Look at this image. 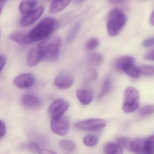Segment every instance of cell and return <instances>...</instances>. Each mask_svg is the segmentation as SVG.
Returning <instances> with one entry per match:
<instances>
[{
	"label": "cell",
	"instance_id": "6da1fadb",
	"mask_svg": "<svg viewBox=\"0 0 154 154\" xmlns=\"http://www.w3.org/2000/svg\"><path fill=\"white\" fill-rule=\"evenodd\" d=\"M59 27L58 22L56 19L51 17L44 18L29 33V37L33 42L44 39Z\"/></svg>",
	"mask_w": 154,
	"mask_h": 154
},
{
	"label": "cell",
	"instance_id": "7a4b0ae2",
	"mask_svg": "<svg viewBox=\"0 0 154 154\" xmlns=\"http://www.w3.org/2000/svg\"><path fill=\"white\" fill-rule=\"evenodd\" d=\"M61 38L53 36L47 38L39 43L37 47L42 53L43 60L54 61L57 59L61 46Z\"/></svg>",
	"mask_w": 154,
	"mask_h": 154
},
{
	"label": "cell",
	"instance_id": "3957f363",
	"mask_svg": "<svg viewBox=\"0 0 154 154\" xmlns=\"http://www.w3.org/2000/svg\"><path fill=\"white\" fill-rule=\"evenodd\" d=\"M126 16L120 9L116 8L110 11L108 18L107 30L111 37L116 36L125 26Z\"/></svg>",
	"mask_w": 154,
	"mask_h": 154
},
{
	"label": "cell",
	"instance_id": "277c9868",
	"mask_svg": "<svg viewBox=\"0 0 154 154\" xmlns=\"http://www.w3.org/2000/svg\"><path fill=\"white\" fill-rule=\"evenodd\" d=\"M113 66L118 71H123L131 77L137 78L140 76L138 67L135 65V60L131 56L118 58L114 61Z\"/></svg>",
	"mask_w": 154,
	"mask_h": 154
},
{
	"label": "cell",
	"instance_id": "5b68a950",
	"mask_svg": "<svg viewBox=\"0 0 154 154\" xmlns=\"http://www.w3.org/2000/svg\"><path fill=\"white\" fill-rule=\"evenodd\" d=\"M139 94L137 90L132 86L126 89L124 93L123 111L126 113H132L135 111L139 106Z\"/></svg>",
	"mask_w": 154,
	"mask_h": 154
},
{
	"label": "cell",
	"instance_id": "8992f818",
	"mask_svg": "<svg viewBox=\"0 0 154 154\" xmlns=\"http://www.w3.org/2000/svg\"><path fill=\"white\" fill-rule=\"evenodd\" d=\"M106 126V122L103 119L92 118L83 120L77 123L75 127L85 131H97L100 130Z\"/></svg>",
	"mask_w": 154,
	"mask_h": 154
},
{
	"label": "cell",
	"instance_id": "52a82bcc",
	"mask_svg": "<svg viewBox=\"0 0 154 154\" xmlns=\"http://www.w3.org/2000/svg\"><path fill=\"white\" fill-rule=\"evenodd\" d=\"M51 127L53 133L57 135H66L69 130V121L67 118L63 116L57 118H52Z\"/></svg>",
	"mask_w": 154,
	"mask_h": 154
},
{
	"label": "cell",
	"instance_id": "ba28073f",
	"mask_svg": "<svg viewBox=\"0 0 154 154\" xmlns=\"http://www.w3.org/2000/svg\"><path fill=\"white\" fill-rule=\"evenodd\" d=\"M69 107V104L66 100L57 99L50 106L49 113L52 118L61 117L67 111Z\"/></svg>",
	"mask_w": 154,
	"mask_h": 154
},
{
	"label": "cell",
	"instance_id": "9c48e42d",
	"mask_svg": "<svg viewBox=\"0 0 154 154\" xmlns=\"http://www.w3.org/2000/svg\"><path fill=\"white\" fill-rule=\"evenodd\" d=\"M35 78L31 73H25L20 74L13 80L14 85L20 89L31 87L35 83Z\"/></svg>",
	"mask_w": 154,
	"mask_h": 154
},
{
	"label": "cell",
	"instance_id": "30bf717a",
	"mask_svg": "<svg viewBox=\"0 0 154 154\" xmlns=\"http://www.w3.org/2000/svg\"><path fill=\"white\" fill-rule=\"evenodd\" d=\"M44 10V7L40 6L26 14L21 20L20 25L22 27H26L34 23L42 15Z\"/></svg>",
	"mask_w": 154,
	"mask_h": 154
},
{
	"label": "cell",
	"instance_id": "8fae6325",
	"mask_svg": "<svg viewBox=\"0 0 154 154\" xmlns=\"http://www.w3.org/2000/svg\"><path fill=\"white\" fill-rule=\"evenodd\" d=\"M42 60L43 58L42 53L38 47L32 49L27 55V64L31 68L37 66Z\"/></svg>",
	"mask_w": 154,
	"mask_h": 154
},
{
	"label": "cell",
	"instance_id": "7c38bea8",
	"mask_svg": "<svg viewBox=\"0 0 154 154\" xmlns=\"http://www.w3.org/2000/svg\"><path fill=\"white\" fill-rule=\"evenodd\" d=\"M74 83L73 78L70 75L62 74L55 78L54 84L58 89L61 90L69 88Z\"/></svg>",
	"mask_w": 154,
	"mask_h": 154
},
{
	"label": "cell",
	"instance_id": "4fadbf2b",
	"mask_svg": "<svg viewBox=\"0 0 154 154\" xmlns=\"http://www.w3.org/2000/svg\"><path fill=\"white\" fill-rule=\"evenodd\" d=\"M21 103L23 106L29 109L38 108L40 106V100L33 95H25L21 98Z\"/></svg>",
	"mask_w": 154,
	"mask_h": 154
},
{
	"label": "cell",
	"instance_id": "5bb4252c",
	"mask_svg": "<svg viewBox=\"0 0 154 154\" xmlns=\"http://www.w3.org/2000/svg\"><path fill=\"white\" fill-rule=\"evenodd\" d=\"M10 39L21 44H29L33 42L29 37V33L25 31L14 32L11 33Z\"/></svg>",
	"mask_w": 154,
	"mask_h": 154
},
{
	"label": "cell",
	"instance_id": "9a60e30c",
	"mask_svg": "<svg viewBox=\"0 0 154 154\" xmlns=\"http://www.w3.org/2000/svg\"><path fill=\"white\" fill-rule=\"evenodd\" d=\"M76 95L79 101L83 105H89L93 99V94L89 90H77Z\"/></svg>",
	"mask_w": 154,
	"mask_h": 154
},
{
	"label": "cell",
	"instance_id": "2e32d148",
	"mask_svg": "<svg viewBox=\"0 0 154 154\" xmlns=\"http://www.w3.org/2000/svg\"><path fill=\"white\" fill-rule=\"evenodd\" d=\"M146 139L136 138L131 140L129 147L130 151L135 153H143L144 146Z\"/></svg>",
	"mask_w": 154,
	"mask_h": 154
},
{
	"label": "cell",
	"instance_id": "e0dca14e",
	"mask_svg": "<svg viewBox=\"0 0 154 154\" xmlns=\"http://www.w3.org/2000/svg\"><path fill=\"white\" fill-rule=\"evenodd\" d=\"M71 1L72 0H55L51 5L50 11L51 13H57L65 9Z\"/></svg>",
	"mask_w": 154,
	"mask_h": 154
},
{
	"label": "cell",
	"instance_id": "ac0fdd59",
	"mask_svg": "<svg viewBox=\"0 0 154 154\" xmlns=\"http://www.w3.org/2000/svg\"><path fill=\"white\" fill-rule=\"evenodd\" d=\"M37 3V0H26L22 2L19 6L20 12L24 15L29 13L35 10Z\"/></svg>",
	"mask_w": 154,
	"mask_h": 154
},
{
	"label": "cell",
	"instance_id": "d6986e66",
	"mask_svg": "<svg viewBox=\"0 0 154 154\" xmlns=\"http://www.w3.org/2000/svg\"><path fill=\"white\" fill-rule=\"evenodd\" d=\"M103 61V57L99 53H92L87 57V64L91 68L99 67L102 64Z\"/></svg>",
	"mask_w": 154,
	"mask_h": 154
},
{
	"label": "cell",
	"instance_id": "ffe728a7",
	"mask_svg": "<svg viewBox=\"0 0 154 154\" xmlns=\"http://www.w3.org/2000/svg\"><path fill=\"white\" fill-rule=\"evenodd\" d=\"M104 151L106 154H121L123 153V149L118 144L109 143L104 147Z\"/></svg>",
	"mask_w": 154,
	"mask_h": 154
},
{
	"label": "cell",
	"instance_id": "44dd1931",
	"mask_svg": "<svg viewBox=\"0 0 154 154\" xmlns=\"http://www.w3.org/2000/svg\"><path fill=\"white\" fill-rule=\"evenodd\" d=\"M80 26V22H78L71 27L67 36L66 40L67 42H72L75 39L79 31Z\"/></svg>",
	"mask_w": 154,
	"mask_h": 154
},
{
	"label": "cell",
	"instance_id": "7402d4cb",
	"mask_svg": "<svg viewBox=\"0 0 154 154\" xmlns=\"http://www.w3.org/2000/svg\"><path fill=\"white\" fill-rule=\"evenodd\" d=\"M147 154L154 153V136H152L145 139L143 153Z\"/></svg>",
	"mask_w": 154,
	"mask_h": 154
},
{
	"label": "cell",
	"instance_id": "603a6c76",
	"mask_svg": "<svg viewBox=\"0 0 154 154\" xmlns=\"http://www.w3.org/2000/svg\"><path fill=\"white\" fill-rule=\"evenodd\" d=\"M59 145L62 149L67 152H72L75 148V144L68 140H61L60 142Z\"/></svg>",
	"mask_w": 154,
	"mask_h": 154
},
{
	"label": "cell",
	"instance_id": "cb8c5ba5",
	"mask_svg": "<svg viewBox=\"0 0 154 154\" xmlns=\"http://www.w3.org/2000/svg\"><path fill=\"white\" fill-rule=\"evenodd\" d=\"M140 75L146 76H152L154 75V67L150 66H140L138 67Z\"/></svg>",
	"mask_w": 154,
	"mask_h": 154
},
{
	"label": "cell",
	"instance_id": "d4e9b609",
	"mask_svg": "<svg viewBox=\"0 0 154 154\" xmlns=\"http://www.w3.org/2000/svg\"><path fill=\"white\" fill-rule=\"evenodd\" d=\"M154 113V106L152 105L145 106L140 109L139 112V115L142 117L148 116Z\"/></svg>",
	"mask_w": 154,
	"mask_h": 154
},
{
	"label": "cell",
	"instance_id": "484cf974",
	"mask_svg": "<svg viewBox=\"0 0 154 154\" xmlns=\"http://www.w3.org/2000/svg\"><path fill=\"white\" fill-rule=\"evenodd\" d=\"M97 77V73L94 69L91 68L88 70L84 78V82L86 83H90L95 80Z\"/></svg>",
	"mask_w": 154,
	"mask_h": 154
},
{
	"label": "cell",
	"instance_id": "4316f807",
	"mask_svg": "<svg viewBox=\"0 0 154 154\" xmlns=\"http://www.w3.org/2000/svg\"><path fill=\"white\" fill-rule=\"evenodd\" d=\"M98 139L96 136L89 135L83 138V143L85 145L88 146H93L97 143Z\"/></svg>",
	"mask_w": 154,
	"mask_h": 154
},
{
	"label": "cell",
	"instance_id": "83f0119b",
	"mask_svg": "<svg viewBox=\"0 0 154 154\" xmlns=\"http://www.w3.org/2000/svg\"><path fill=\"white\" fill-rule=\"evenodd\" d=\"M99 41L96 38H91L86 42L85 48L87 51H91L97 48L99 45Z\"/></svg>",
	"mask_w": 154,
	"mask_h": 154
},
{
	"label": "cell",
	"instance_id": "f1b7e54d",
	"mask_svg": "<svg viewBox=\"0 0 154 154\" xmlns=\"http://www.w3.org/2000/svg\"><path fill=\"white\" fill-rule=\"evenodd\" d=\"M110 87V81L108 78H106L103 82L100 90L99 97L101 98L104 96L109 91Z\"/></svg>",
	"mask_w": 154,
	"mask_h": 154
},
{
	"label": "cell",
	"instance_id": "f546056e",
	"mask_svg": "<svg viewBox=\"0 0 154 154\" xmlns=\"http://www.w3.org/2000/svg\"><path fill=\"white\" fill-rule=\"evenodd\" d=\"M27 148H28L29 151L31 152L41 154L42 149L37 144L33 143L29 144L27 146Z\"/></svg>",
	"mask_w": 154,
	"mask_h": 154
},
{
	"label": "cell",
	"instance_id": "4dcf8cb0",
	"mask_svg": "<svg viewBox=\"0 0 154 154\" xmlns=\"http://www.w3.org/2000/svg\"><path fill=\"white\" fill-rule=\"evenodd\" d=\"M117 141L118 143V145H119L120 146L128 148L131 140H129V138L127 137H121L119 138Z\"/></svg>",
	"mask_w": 154,
	"mask_h": 154
},
{
	"label": "cell",
	"instance_id": "1f68e13d",
	"mask_svg": "<svg viewBox=\"0 0 154 154\" xmlns=\"http://www.w3.org/2000/svg\"><path fill=\"white\" fill-rule=\"evenodd\" d=\"M143 45L144 47H151L154 45V37L145 40L143 42Z\"/></svg>",
	"mask_w": 154,
	"mask_h": 154
},
{
	"label": "cell",
	"instance_id": "d6a6232c",
	"mask_svg": "<svg viewBox=\"0 0 154 154\" xmlns=\"http://www.w3.org/2000/svg\"><path fill=\"white\" fill-rule=\"evenodd\" d=\"M6 134V127L3 121L0 120V138L4 137Z\"/></svg>",
	"mask_w": 154,
	"mask_h": 154
},
{
	"label": "cell",
	"instance_id": "836d02e7",
	"mask_svg": "<svg viewBox=\"0 0 154 154\" xmlns=\"http://www.w3.org/2000/svg\"><path fill=\"white\" fill-rule=\"evenodd\" d=\"M145 59L149 61H154V49L147 52L144 55Z\"/></svg>",
	"mask_w": 154,
	"mask_h": 154
},
{
	"label": "cell",
	"instance_id": "e575fe53",
	"mask_svg": "<svg viewBox=\"0 0 154 154\" xmlns=\"http://www.w3.org/2000/svg\"><path fill=\"white\" fill-rule=\"evenodd\" d=\"M6 63V58L3 55H0V73ZM1 77V74H0Z\"/></svg>",
	"mask_w": 154,
	"mask_h": 154
},
{
	"label": "cell",
	"instance_id": "d590c367",
	"mask_svg": "<svg viewBox=\"0 0 154 154\" xmlns=\"http://www.w3.org/2000/svg\"><path fill=\"white\" fill-rule=\"evenodd\" d=\"M41 154H56V152L49 149H42Z\"/></svg>",
	"mask_w": 154,
	"mask_h": 154
},
{
	"label": "cell",
	"instance_id": "8d00e7d4",
	"mask_svg": "<svg viewBox=\"0 0 154 154\" xmlns=\"http://www.w3.org/2000/svg\"><path fill=\"white\" fill-rule=\"evenodd\" d=\"M6 1V0H0V15L2 14L3 8Z\"/></svg>",
	"mask_w": 154,
	"mask_h": 154
},
{
	"label": "cell",
	"instance_id": "74e56055",
	"mask_svg": "<svg viewBox=\"0 0 154 154\" xmlns=\"http://www.w3.org/2000/svg\"><path fill=\"white\" fill-rule=\"evenodd\" d=\"M150 23L151 24L154 26V10L150 16Z\"/></svg>",
	"mask_w": 154,
	"mask_h": 154
},
{
	"label": "cell",
	"instance_id": "f35d334b",
	"mask_svg": "<svg viewBox=\"0 0 154 154\" xmlns=\"http://www.w3.org/2000/svg\"><path fill=\"white\" fill-rule=\"evenodd\" d=\"M110 1L113 3H117L119 2L121 0H110Z\"/></svg>",
	"mask_w": 154,
	"mask_h": 154
},
{
	"label": "cell",
	"instance_id": "ab89813d",
	"mask_svg": "<svg viewBox=\"0 0 154 154\" xmlns=\"http://www.w3.org/2000/svg\"><path fill=\"white\" fill-rule=\"evenodd\" d=\"M84 1H85V0H75V2L77 4L81 3L82 2H84Z\"/></svg>",
	"mask_w": 154,
	"mask_h": 154
},
{
	"label": "cell",
	"instance_id": "60d3db41",
	"mask_svg": "<svg viewBox=\"0 0 154 154\" xmlns=\"http://www.w3.org/2000/svg\"><path fill=\"white\" fill-rule=\"evenodd\" d=\"M48 1H50V2H53V1H55V0H48Z\"/></svg>",
	"mask_w": 154,
	"mask_h": 154
},
{
	"label": "cell",
	"instance_id": "b9f144b4",
	"mask_svg": "<svg viewBox=\"0 0 154 154\" xmlns=\"http://www.w3.org/2000/svg\"><path fill=\"white\" fill-rule=\"evenodd\" d=\"M6 1H7V0H6Z\"/></svg>",
	"mask_w": 154,
	"mask_h": 154
}]
</instances>
